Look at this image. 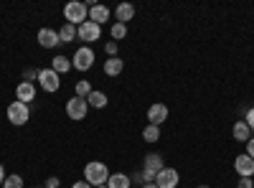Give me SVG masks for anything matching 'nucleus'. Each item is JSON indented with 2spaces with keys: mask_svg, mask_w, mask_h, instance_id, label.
I'll use <instances>...</instances> for the list:
<instances>
[{
  "mask_svg": "<svg viewBox=\"0 0 254 188\" xmlns=\"http://www.w3.org/2000/svg\"><path fill=\"white\" fill-rule=\"evenodd\" d=\"M59 183H61V181H59L56 176H49V178H46V186H44V188H59Z\"/></svg>",
  "mask_w": 254,
  "mask_h": 188,
  "instance_id": "obj_29",
  "label": "nucleus"
},
{
  "mask_svg": "<svg viewBox=\"0 0 254 188\" xmlns=\"http://www.w3.org/2000/svg\"><path fill=\"white\" fill-rule=\"evenodd\" d=\"M23 81H31V84H33V81H38V69H26L23 71Z\"/></svg>",
  "mask_w": 254,
  "mask_h": 188,
  "instance_id": "obj_26",
  "label": "nucleus"
},
{
  "mask_svg": "<svg viewBox=\"0 0 254 188\" xmlns=\"http://www.w3.org/2000/svg\"><path fill=\"white\" fill-rule=\"evenodd\" d=\"M89 20H94L97 26L107 23V20H110V8H107V5H102V3L89 5Z\"/></svg>",
  "mask_w": 254,
  "mask_h": 188,
  "instance_id": "obj_12",
  "label": "nucleus"
},
{
  "mask_svg": "<svg viewBox=\"0 0 254 188\" xmlns=\"http://www.w3.org/2000/svg\"><path fill=\"white\" fill-rule=\"evenodd\" d=\"M168 120V107L163 102H155V104H150V110H147V125H160Z\"/></svg>",
  "mask_w": 254,
  "mask_h": 188,
  "instance_id": "obj_9",
  "label": "nucleus"
},
{
  "mask_svg": "<svg viewBox=\"0 0 254 188\" xmlns=\"http://www.w3.org/2000/svg\"><path fill=\"white\" fill-rule=\"evenodd\" d=\"M237 188H254V181H252V178H239Z\"/></svg>",
  "mask_w": 254,
  "mask_h": 188,
  "instance_id": "obj_30",
  "label": "nucleus"
},
{
  "mask_svg": "<svg viewBox=\"0 0 254 188\" xmlns=\"http://www.w3.org/2000/svg\"><path fill=\"white\" fill-rule=\"evenodd\" d=\"M104 51H107V56L112 59V56H117V41H110L107 46H104Z\"/></svg>",
  "mask_w": 254,
  "mask_h": 188,
  "instance_id": "obj_27",
  "label": "nucleus"
},
{
  "mask_svg": "<svg viewBox=\"0 0 254 188\" xmlns=\"http://www.w3.org/2000/svg\"><path fill=\"white\" fill-rule=\"evenodd\" d=\"M247 155L254 160V137H249V142H247Z\"/></svg>",
  "mask_w": 254,
  "mask_h": 188,
  "instance_id": "obj_31",
  "label": "nucleus"
},
{
  "mask_svg": "<svg viewBox=\"0 0 254 188\" xmlns=\"http://www.w3.org/2000/svg\"><path fill=\"white\" fill-rule=\"evenodd\" d=\"M107 188H130V178L125 173H112L107 181Z\"/></svg>",
  "mask_w": 254,
  "mask_h": 188,
  "instance_id": "obj_21",
  "label": "nucleus"
},
{
  "mask_svg": "<svg viewBox=\"0 0 254 188\" xmlns=\"http://www.w3.org/2000/svg\"><path fill=\"white\" fill-rule=\"evenodd\" d=\"M99 36H102V26H97L94 20H87V23H81L76 28V38L79 41H87V46L94 44V41H99Z\"/></svg>",
  "mask_w": 254,
  "mask_h": 188,
  "instance_id": "obj_7",
  "label": "nucleus"
},
{
  "mask_svg": "<svg viewBox=\"0 0 254 188\" xmlns=\"http://www.w3.org/2000/svg\"><path fill=\"white\" fill-rule=\"evenodd\" d=\"M163 168H165V165H163V155H160V153H147V155H145V171L160 173Z\"/></svg>",
  "mask_w": 254,
  "mask_h": 188,
  "instance_id": "obj_16",
  "label": "nucleus"
},
{
  "mask_svg": "<svg viewBox=\"0 0 254 188\" xmlns=\"http://www.w3.org/2000/svg\"><path fill=\"white\" fill-rule=\"evenodd\" d=\"M87 112H89L87 99H81V97H71V99L66 102V117H69V120L79 122V120L87 117Z\"/></svg>",
  "mask_w": 254,
  "mask_h": 188,
  "instance_id": "obj_5",
  "label": "nucleus"
},
{
  "mask_svg": "<svg viewBox=\"0 0 254 188\" xmlns=\"http://www.w3.org/2000/svg\"><path fill=\"white\" fill-rule=\"evenodd\" d=\"M51 69L61 76V74H69L74 66H71V59H66V56H54V61H51Z\"/></svg>",
  "mask_w": 254,
  "mask_h": 188,
  "instance_id": "obj_17",
  "label": "nucleus"
},
{
  "mask_svg": "<svg viewBox=\"0 0 254 188\" xmlns=\"http://www.w3.org/2000/svg\"><path fill=\"white\" fill-rule=\"evenodd\" d=\"M244 122L249 125V130H254V107H249V112H247V117H244Z\"/></svg>",
  "mask_w": 254,
  "mask_h": 188,
  "instance_id": "obj_28",
  "label": "nucleus"
},
{
  "mask_svg": "<svg viewBox=\"0 0 254 188\" xmlns=\"http://www.w3.org/2000/svg\"><path fill=\"white\" fill-rule=\"evenodd\" d=\"M59 44H61V41H59V31H54V28H41L38 31V46L56 49Z\"/></svg>",
  "mask_w": 254,
  "mask_h": 188,
  "instance_id": "obj_11",
  "label": "nucleus"
},
{
  "mask_svg": "<svg viewBox=\"0 0 254 188\" xmlns=\"http://www.w3.org/2000/svg\"><path fill=\"white\" fill-rule=\"evenodd\" d=\"M74 92H76L74 97H81V99H87V97H89V94H92L94 89H92V84H89L87 79H81V81H76V87H74Z\"/></svg>",
  "mask_w": 254,
  "mask_h": 188,
  "instance_id": "obj_23",
  "label": "nucleus"
},
{
  "mask_svg": "<svg viewBox=\"0 0 254 188\" xmlns=\"http://www.w3.org/2000/svg\"><path fill=\"white\" fill-rule=\"evenodd\" d=\"M38 188H44V186H38Z\"/></svg>",
  "mask_w": 254,
  "mask_h": 188,
  "instance_id": "obj_37",
  "label": "nucleus"
},
{
  "mask_svg": "<svg viewBox=\"0 0 254 188\" xmlns=\"http://www.w3.org/2000/svg\"><path fill=\"white\" fill-rule=\"evenodd\" d=\"M110 33H112V38H115V41H122V38L127 36V26H125V23H112Z\"/></svg>",
  "mask_w": 254,
  "mask_h": 188,
  "instance_id": "obj_25",
  "label": "nucleus"
},
{
  "mask_svg": "<svg viewBox=\"0 0 254 188\" xmlns=\"http://www.w3.org/2000/svg\"><path fill=\"white\" fill-rule=\"evenodd\" d=\"M71 188H92V186H89V183H87V181H76V183H74V186H71Z\"/></svg>",
  "mask_w": 254,
  "mask_h": 188,
  "instance_id": "obj_32",
  "label": "nucleus"
},
{
  "mask_svg": "<svg viewBox=\"0 0 254 188\" xmlns=\"http://www.w3.org/2000/svg\"><path fill=\"white\" fill-rule=\"evenodd\" d=\"M97 188H107V186H97Z\"/></svg>",
  "mask_w": 254,
  "mask_h": 188,
  "instance_id": "obj_36",
  "label": "nucleus"
},
{
  "mask_svg": "<svg viewBox=\"0 0 254 188\" xmlns=\"http://www.w3.org/2000/svg\"><path fill=\"white\" fill-rule=\"evenodd\" d=\"M5 183V171H3V165H0V186Z\"/></svg>",
  "mask_w": 254,
  "mask_h": 188,
  "instance_id": "obj_33",
  "label": "nucleus"
},
{
  "mask_svg": "<svg viewBox=\"0 0 254 188\" xmlns=\"http://www.w3.org/2000/svg\"><path fill=\"white\" fill-rule=\"evenodd\" d=\"M107 94H104V92H92L89 97H87V104H89V107H94V110H104V107H107Z\"/></svg>",
  "mask_w": 254,
  "mask_h": 188,
  "instance_id": "obj_19",
  "label": "nucleus"
},
{
  "mask_svg": "<svg viewBox=\"0 0 254 188\" xmlns=\"http://www.w3.org/2000/svg\"><path fill=\"white\" fill-rule=\"evenodd\" d=\"M3 188H23V178H20L18 173H10V176H5Z\"/></svg>",
  "mask_w": 254,
  "mask_h": 188,
  "instance_id": "obj_24",
  "label": "nucleus"
},
{
  "mask_svg": "<svg viewBox=\"0 0 254 188\" xmlns=\"http://www.w3.org/2000/svg\"><path fill=\"white\" fill-rule=\"evenodd\" d=\"M74 38H76V26L64 23V26L59 28V41H61V44H71Z\"/></svg>",
  "mask_w": 254,
  "mask_h": 188,
  "instance_id": "obj_20",
  "label": "nucleus"
},
{
  "mask_svg": "<svg viewBox=\"0 0 254 188\" xmlns=\"http://www.w3.org/2000/svg\"><path fill=\"white\" fill-rule=\"evenodd\" d=\"M38 84H41V89H44V92L54 94V92H59L61 81H59V74L54 69H38Z\"/></svg>",
  "mask_w": 254,
  "mask_h": 188,
  "instance_id": "obj_6",
  "label": "nucleus"
},
{
  "mask_svg": "<svg viewBox=\"0 0 254 188\" xmlns=\"http://www.w3.org/2000/svg\"><path fill=\"white\" fill-rule=\"evenodd\" d=\"M231 135H234V140H239V142H249L252 130H249V125L242 120V122H237V125H234V130H231Z\"/></svg>",
  "mask_w": 254,
  "mask_h": 188,
  "instance_id": "obj_18",
  "label": "nucleus"
},
{
  "mask_svg": "<svg viewBox=\"0 0 254 188\" xmlns=\"http://www.w3.org/2000/svg\"><path fill=\"white\" fill-rule=\"evenodd\" d=\"M178 181H181V176L176 168H163L155 178V186L158 188H178Z\"/></svg>",
  "mask_w": 254,
  "mask_h": 188,
  "instance_id": "obj_8",
  "label": "nucleus"
},
{
  "mask_svg": "<svg viewBox=\"0 0 254 188\" xmlns=\"http://www.w3.org/2000/svg\"><path fill=\"white\" fill-rule=\"evenodd\" d=\"M196 188H208V186H196Z\"/></svg>",
  "mask_w": 254,
  "mask_h": 188,
  "instance_id": "obj_35",
  "label": "nucleus"
},
{
  "mask_svg": "<svg viewBox=\"0 0 254 188\" xmlns=\"http://www.w3.org/2000/svg\"><path fill=\"white\" fill-rule=\"evenodd\" d=\"M64 18H66V23L71 26H81V23H87L89 20V8L87 3H81V0H71V3L64 5Z\"/></svg>",
  "mask_w": 254,
  "mask_h": 188,
  "instance_id": "obj_2",
  "label": "nucleus"
},
{
  "mask_svg": "<svg viewBox=\"0 0 254 188\" xmlns=\"http://www.w3.org/2000/svg\"><path fill=\"white\" fill-rule=\"evenodd\" d=\"M5 115H8V122H10V125L20 127V125H26V122H28L31 110H28V104H23V102H18V99H15V102H10V104H8Z\"/></svg>",
  "mask_w": 254,
  "mask_h": 188,
  "instance_id": "obj_3",
  "label": "nucleus"
},
{
  "mask_svg": "<svg viewBox=\"0 0 254 188\" xmlns=\"http://www.w3.org/2000/svg\"><path fill=\"white\" fill-rule=\"evenodd\" d=\"M115 15H117V23H125L127 26V20L135 18V5L132 3H120L115 8Z\"/></svg>",
  "mask_w": 254,
  "mask_h": 188,
  "instance_id": "obj_14",
  "label": "nucleus"
},
{
  "mask_svg": "<svg viewBox=\"0 0 254 188\" xmlns=\"http://www.w3.org/2000/svg\"><path fill=\"white\" fill-rule=\"evenodd\" d=\"M234 171L239 173V178H252V176H254V160H252L247 153H242V155L234 160Z\"/></svg>",
  "mask_w": 254,
  "mask_h": 188,
  "instance_id": "obj_10",
  "label": "nucleus"
},
{
  "mask_svg": "<svg viewBox=\"0 0 254 188\" xmlns=\"http://www.w3.org/2000/svg\"><path fill=\"white\" fill-rule=\"evenodd\" d=\"M15 97H18V102L28 104V102L36 99V87L31 84V81H20V84L15 87Z\"/></svg>",
  "mask_w": 254,
  "mask_h": 188,
  "instance_id": "obj_13",
  "label": "nucleus"
},
{
  "mask_svg": "<svg viewBox=\"0 0 254 188\" xmlns=\"http://www.w3.org/2000/svg\"><path fill=\"white\" fill-rule=\"evenodd\" d=\"M71 66L79 69V71H89L94 66V51H92V46L76 49V54L71 56Z\"/></svg>",
  "mask_w": 254,
  "mask_h": 188,
  "instance_id": "obj_4",
  "label": "nucleus"
},
{
  "mask_svg": "<svg viewBox=\"0 0 254 188\" xmlns=\"http://www.w3.org/2000/svg\"><path fill=\"white\" fill-rule=\"evenodd\" d=\"M122 69H125V61L120 56H112V59L104 61V74H107V76H120Z\"/></svg>",
  "mask_w": 254,
  "mask_h": 188,
  "instance_id": "obj_15",
  "label": "nucleus"
},
{
  "mask_svg": "<svg viewBox=\"0 0 254 188\" xmlns=\"http://www.w3.org/2000/svg\"><path fill=\"white\" fill-rule=\"evenodd\" d=\"M142 140L145 142H158L160 140V127L158 125H147V127L142 130Z\"/></svg>",
  "mask_w": 254,
  "mask_h": 188,
  "instance_id": "obj_22",
  "label": "nucleus"
},
{
  "mask_svg": "<svg viewBox=\"0 0 254 188\" xmlns=\"http://www.w3.org/2000/svg\"><path fill=\"white\" fill-rule=\"evenodd\" d=\"M110 176H112V173L107 171V163L92 160V163L84 165V181H87L92 188H97V186H107Z\"/></svg>",
  "mask_w": 254,
  "mask_h": 188,
  "instance_id": "obj_1",
  "label": "nucleus"
},
{
  "mask_svg": "<svg viewBox=\"0 0 254 188\" xmlns=\"http://www.w3.org/2000/svg\"><path fill=\"white\" fill-rule=\"evenodd\" d=\"M142 188H158L155 183H142Z\"/></svg>",
  "mask_w": 254,
  "mask_h": 188,
  "instance_id": "obj_34",
  "label": "nucleus"
}]
</instances>
